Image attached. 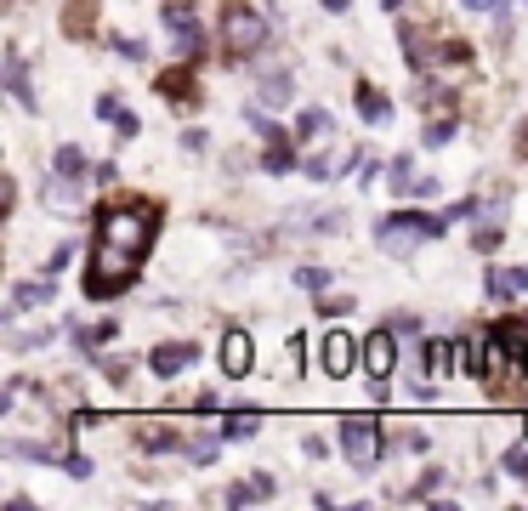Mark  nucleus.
<instances>
[{"instance_id":"nucleus-1","label":"nucleus","mask_w":528,"mask_h":511,"mask_svg":"<svg viewBox=\"0 0 528 511\" xmlns=\"http://www.w3.org/2000/svg\"><path fill=\"white\" fill-rule=\"evenodd\" d=\"M97 239L142 256L148 239H154V211L148 205H108V211H97Z\"/></svg>"},{"instance_id":"nucleus-2","label":"nucleus","mask_w":528,"mask_h":511,"mask_svg":"<svg viewBox=\"0 0 528 511\" xmlns=\"http://www.w3.org/2000/svg\"><path fill=\"white\" fill-rule=\"evenodd\" d=\"M137 262L142 256H131V250L120 245H103L97 256H91V273H86V296L91 301H108V296H120L125 284H137Z\"/></svg>"},{"instance_id":"nucleus-3","label":"nucleus","mask_w":528,"mask_h":511,"mask_svg":"<svg viewBox=\"0 0 528 511\" xmlns=\"http://www.w3.org/2000/svg\"><path fill=\"white\" fill-rule=\"evenodd\" d=\"M267 40V23L250 6H222V52L228 57H256Z\"/></svg>"},{"instance_id":"nucleus-4","label":"nucleus","mask_w":528,"mask_h":511,"mask_svg":"<svg viewBox=\"0 0 528 511\" xmlns=\"http://www.w3.org/2000/svg\"><path fill=\"white\" fill-rule=\"evenodd\" d=\"M438 228L443 222H426V216H392L387 228H381V250H387V256H415Z\"/></svg>"},{"instance_id":"nucleus-5","label":"nucleus","mask_w":528,"mask_h":511,"mask_svg":"<svg viewBox=\"0 0 528 511\" xmlns=\"http://www.w3.org/2000/svg\"><path fill=\"white\" fill-rule=\"evenodd\" d=\"M341 455H347L358 472H364V466H375V455H381V426L347 415V421H341Z\"/></svg>"},{"instance_id":"nucleus-6","label":"nucleus","mask_w":528,"mask_h":511,"mask_svg":"<svg viewBox=\"0 0 528 511\" xmlns=\"http://www.w3.org/2000/svg\"><path fill=\"white\" fill-rule=\"evenodd\" d=\"M318 347H324V375H335V381L352 375V364H358V341H352L347 330H330Z\"/></svg>"},{"instance_id":"nucleus-7","label":"nucleus","mask_w":528,"mask_h":511,"mask_svg":"<svg viewBox=\"0 0 528 511\" xmlns=\"http://www.w3.org/2000/svg\"><path fill=\"white\" fill-rule=\"evenodd\" d=\"M392 335H398V330H375L370 341H364V370H370L375 381H387L392 364H398V347H392Z\"/></svg>"},{"instance_id":"nucleus-8","label":"nucleus","mask_w":528,"mask_h":511,"mask_svg":"<svg viewBox=\"0 0 528 511\" xmlns=\"http://www.w3.org/2000/svg\"><path fill=\"white\" fill-rule=\"evenodd\" d=\"M216 358H222V375H233V381H239V375H250V364H256V353H250V335L245 330H228Z\"/></svg>"},{"instance_id":"nucleus-9","label":"nucleus","mask_w":528,"mask_h":511,"mask_svg":"<svg viewBox=\"0 0 528 511\" xmlns=\"http://www.w3.org/2000/svg\"><path fill=\"white\" fill-rule=\"evenodd\" d=\"M165 29H171V52L176 57H199V23L182 12V6H171L165 12Z\"/></svg>"},{"instance_id":"nucleus-10","label":"nucleus","mask_w":528,"mask_h":511,"mask_svg":"<svg viewBox=\"0 0 528 511\" xmlns=\"http://www.w3.org/2000/svg\"><path fill=\"white\" fill-rule=\"evenodd\" d=\"M46 301H57V284H52V279H23V284H12V313H35V307H46Z\"/></svg>"},{"instance_id":"nucleus-11","label":"nucleus","mask_w":528,"mask_h":511,"mask_svg":"<svg viewBox=\"0 0 528 511\" xmlns=\"http://www.w3.org/2000/svg\"><path fill=\"white\" fill-rule=\"evenodd\" d=\"M256 97H262V108H284L290 97H296V80H290V69H267L262 80H256Z\"/></svg>"},{"instance_id":"nucleus-12","label":"nucleus","mask_w":528,"mask_h":511,"mask_svg":"<svg viewBox=\"0 0 528 511\" xmlns=\"http://www.w3.org/2000/svg\"><path fill=\"white\" fill-rule=\"evenodd\" d=\"M273 494H279V483H273V477H267V472H250L245 483H233V489H228V506H256V500H273Z\"/></svg>"},{"instance_id":"nucleus-13","label":"nucleus","mask_w":528,"mask_h":511,"mask_svg":"<svg viewBox=\"0 0 528 511\" xmlns=\"http://www.w3.org/2000/svg\"><path fill=\"white\" fill-rule=\"evenodd\" d=\"M494 335H500V347L511 353V364H528V318H500Z\"/></svg>"},{"instance_id":"nucleus-14","label":"nucleus","mask_w":528,"mask_h":511,"mask_svg":"<svg viewBox=\"0 0 528 511\" xmlns=\"http://www.w3.org/2000/svg\"><path fill=\"white\" fill-rule=\"evenodd\" d=\"M194 358H199V347H188V341H171V347H159L148 364H154V375H182Z\"/></svg>"},{"instance_id":"nucleus-15","label":"nucleus","mask_w":528,"mask_h":511,"mask_svg":"<svg viewBox=\"0 0 528 511\" xmlns=\"http://www.w3.org/2000/svg\"><path fill=\"white\" fill-rule=\"evenodd\" d=\"M6 91H12V97H18V103L29 108V114H35V91H29V63H23L18 52H6Z\"/></svg>"},{"instance_id":"nucleus-16","label":"nucleus","mask_w":528,"mask_h":511,"mask_svg":"<svg viewBox=\"0 0 528 511\" xmlns=\"http://www.w3.org/2000/svg\"><path fill=\"white\" fill-rule=\"evenodd\" d=\"M40 199L46 205H57V211L69 216V211H80V194H74V177H57L52 171V182H40Z\"/></svg>"},{"instance_id":"nucleus-17","label":"nucleus","mask_w":528,"mask_h":511,"mask_svg":"<svg viewBox=\"0 0 528 511\" xmlns=\"http://www.w3.org/2000/svg\"><path fill=\"white\" fill-rule=\"evenodd\" d=\"M352 103H358V114H364L370 125H387L392 120V103L375 86H358V91H352Z\"/></svg>"},{"instance_id":"nucleus-18","label":"nucleus","mask_w":528,"mask_h":511,"mask_svg":"<svg viewBox=\"0 0 528 511\" xmlns=\"http://www.w3.org/2000/svg\"><path fill=\"white\" fill-rule=\"evenodd\" d=\"M426 364L432 370H460L466 364V347L460 341H426Z\"/></svg>"},{"instance_id":"nucleus-19","label":"nucleus","mask_w":528,"mask_h":511,"mask_svg":"<svg viewBox=\"0 0 528 511\" xmlns=\"http://www.w3.org/2000/svg\"><path fill=\"white\" fill-rule=\"evenodd\" d=\"M256 426H262V415H250V409H233L228 421H222V438H228V443H250V438H256Z\"/></svg>"},{"instance_id":"nucleus-20","label":"nucleus","mask_w":528,"mask_h":511,"mask_svg":"<svg viewBox=\"0 0 528 511\" xmlns=\"http://www.w3.org/2000/svg\"><path fill=\"white\" fill-rule=\"evenodd\" d=\"M262 171H267V177H284V171H296V159H290V142H284V137H267Z\"/></svg>"},{"instance_id":"nucleus-21","label":"nucleus","mask_w":528,"mask_h":511,"mask_svg":"<svg viewBox=\"0 0 528 511\" xmlns=\"http://www.w3.org/2000/svg\"><path fill=\"white\" fill-rule=\"evenodd\" d=\"M97 114H103V120H114V131H120V137H137V120L120 108V97H97Z\"/></svg>"},{"instance_id":"nucleus-22","label":"nucleus","mask_w":528,"mask_h":511,"mask_svg":"<svg viewBox=\"0 0 528 511\" xmlns=\"http://www.w3.org/2000/svg\"><path fill=\"white\" fill-rule=\"evenodd\" d=\"M296 137L301 142H324V137H330V114H324V108H307L301 125H296Z\"/></svg>"},{"instance_id":"nucleus-23","label":"nucleus","mask_w":528,"mask_h":511,"mask_svg":"<svg viewBox=\"0 0 528 511\" xmlns=\"http://www.w3.org/2000/svg\"><path fill=\"white\" fill-rule=\"evenodd\" d=\"M52 171L57 177H86V154H80V148H69V142H63V148H57V159H52Z\"/></svg>"},{"instance_id":"nucleus-24","label":"nucleus","mask_w":528,"mask_h":511,"mask_svg":"<svg viewBox=\"0 0 528 511\" xmlns=\"http://www.w3.org/2000/svg\"><path fill=\"white\" fill-rule=\"evenodd\" d=\"M483 284H489L494 301H511L517 290H523V284H517V273H500V267H489V279H483Z\"/></svg>"},{"instance_id":"nucleus-25","label":"nucleus","mask_w":528,"mask_h":511,"mask_svg":"<svg viewBox=\"0 0 528 511\" xmlns=\"http://www.w3.org/2000/svg\"><path fill=\"white\" fill-rule=\"evenodd\" d=\"M18 341V353H35V347H52V324L46 330H23V335H12Z\"/></svg>"},{"instance_id":"nucleus-26","label":"nucleus","mask_w":528,"mask_h":511,"mask_svg":"<svg viewBox=\"0 0 528 511\" xmlns=\"http://www.w3.org/2000/svg\"><path fill=\"white\" fill-rule=\"evenodd\" d=\"M415 188V171H409V154L404 159H392V194H409Z\"/></svg>"},{"instance_id":"nucleus-27","label":"nucleus","mask_w":528,"mask_h":511,"mask_svg":"<svg viewBox=\"0 0 528 511\" xmlns=\"http://www.w3.org/2000/svg\"><path fill=\"white\" fill-rule=\"evenodd\" d=\"M296 284H301V290H313V296H318V290L330 284V273H324V267H296Z\"/></svg>"},{"instance_id":"nucleus-28","label":"nucleus","mask_w":528,"mask_h":511,"mask_svg":"<svg viewBox=\"0 0 528 511\" xmlns=\"http://www.w3.org/2000/svg\"><path fill=\"white\" fill-rule=\"evenodd\" d=\"M245 120H250V131H256V137H279V131H273V120L262 114V103H256V108H245Z\"/></svg>"},{"instance_id":"nucleus-29","label":"nucleus","mask_w":528,"mask_h":511,"mask_svg":"<svg viewBox=\"0 0 528 511\" xmlns=\"http://www.w3.org/2000/svg\"><path fill=\"white\" fill-rule=\"evenodd\" d=\"M324 318H341V313H352V296H330V301H313Z\"/></svg>"},{"instance_id":"nucleus-30","label":"nucleus","mask_w":528,"mask_h":511,"mask_svg":"<svg viewBox=\"0 0 528 511\" xmlns=\"http://www.w3.org/2000/svg\"><path fill=\"white\" fill-rule=\"evenodd\" d=\"M301 171H307L313 182H330V177H335V171H330V159H324V154H313L307 165H301Z\"/></svg>"},{"instance_id":"nucleus-31","label":"nucleus","mask_w":528,"mask_h":511,"mask_svg":"<svg viewBox=\"0 0 528 511\" xmlns=\"http://www.w3.org/2000/svg\"><path fill=\"white\" fill-rule=\"evenodd\" d=\"M188 460H194V466H211L216 460V443L205 438V443H188Z\"/></svg>"},{"instance_id":"nucleus-32","label":"nucleus","mask_w":528,"mask_h":511,"mask_svg":"<svg viewBox=\"0 0 528 511\" xmlns=\"http://www.w3.org/2000/svg\"><path fill=\"white\" fill-rule=\"evenodd\" d=\"M392 330L398 335H421V318L415 313H392Z\"/></svg>"},{"instance_id":"nucleus-33","label":"nucleus","mask_w":528,"mask_h":511,"mask_svg":"<svg viewBox=\"0 0 528 511\" xmlns=\"http://www.w3.org/2000/svg\"><path fill=\"white\" fill-rule=\"evenodd\" d=\"M114 46H120V57H137V63H142V57H148V46H142V40H131V35H120V40H114Z\"/></svg>"},{"instance_id":"nucleus-34","label":"nucleus","mask_w":528,"mask_h":511,"mask_svg":"<svg viewBox=\"0 0 528 511\" xmlns=\"http://www.w3.org/2000/svg\"><path fill=\"white\" fill-rule=\"evenodd\" d=\"M455 137V125L443 120V125H432V131H426V148H443V142Z\"/></svg>"},{"instance_id":"nucleus-35","label":"nucleus","mask_w":528,"mask_h":511,"mask_svg":"<svg viewBox=\"0 0 528 511\" xmlns=\"http://www.w3.org/2000/svg\"><path fill=\"white\" fill-rule=\"evenodd\" d=\"M409 194H415V199H432V194H438V177H415V188H409Z\"/></svg>"},{"instance_id":"nucleus-36","label":"nucleus","mask_w":528,"mask_h":511,"mask_svg":"<svg viewBox=\"0 0 528 511\" xmlns=\"http://www.w3.org/2000/svg\"><path fill=\"white\" fill-rule=\"evenodd\" d=\"M460 6H466V12H500L506 0H460Z\"/></svg>"},{"instance_id":"nucleus-37","label":"nucleus","mask_w":528,"mask_h":511,"mask_svg":"<svg viewBox=\"0 0 528 511\" xmlns=\"http://www.w3.org/2000/svg\"><path fill=\"white\" fill-rule=\"evenodd\" d=\"M148 449H154V455H165V449H176V438H171V432H154V438H148Z\"/></svg>"},{"instance_id":"nucleus-38","label":"nucleus","mask_w":528,"mask_h":511,"mask_svg":"<svg viewBox=\"0 0 528 511\" xmlns=\"http://www.w3.org/2000/svg\"><path fill=\"white\" fill-rule=\"evenodd\" d=\"M324 6H330V12H347V0H324Z\"/></svg>"},{"instance_id":"nucleus-39","label":"nucleus","mask_w":528,"mask_h":511,"mask_svg":"<svg viewBox=\"0 0 528 511\" xmlns=\"http://www.w3.org/2000/svg\"><path fill=\"white\" fill-rule=\"evenodd\" d=\"M517 284H523V290H528V267H517Z\"/></svg>"},{"instance_id":"nucleus-40","label":"nucleus","mask_w":528,"mask_h":511,"mask_svg":"<svg viewBox=\"0 0 528 511\" xmlns=\"http://www.w3.org/2000/svg\"><path fill=\"white\" fill-rule=\"evenodd\" d=\"M381 6H387V12H398V6H404V0H381Z\"/></svg>"}]
</instances>
